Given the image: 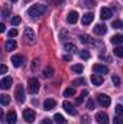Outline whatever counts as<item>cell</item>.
I'll return each mask as SVG.
<instances>
[{"label": "cell", "mask_w": 123, "mask_h": 124, "mask_svg": "<svg viewBox=\"0 0 123 124\" xmlns=\"http://www.w3.org/2000/svg\"><path fill=\"white\" fill-rule=\"evenodd\" d=\"M114 111H116V116H123V105L122 104H117Z\"/></svg>", "instance_id": "33"}, {"label": "cell", "mask_w": 123, "mask_h": 124, "mask_svg": "<svg viewBox=\"0 0 123 124\" xmlns=\"http://www.w3.org/2000/svg\"><path fill=\"white\" fill-rule=\"evenodd\" d=\"M64 59H65V61H71V56H70V55H65Z\"/></svg>", "instance_id": "45"}, {"label": "cell", "mask_w": 123, "mask_h": 124, "mask_svg": "<svg viewBox=\"0 0 123 124\" xmlns=\"http://www.w3.org/2000/svg\"><path fill=\"white\" fill-rule=\"evenodd\" d=\"M97 101H98V104H100L101 107H109L110 102H112L110 97L106 95V94H98V95H97Z\"/></svg>", "instance_id": "5"}, {"label": "cell", "mask_w": 123, "mask_h": 124, "mask_svg": "<svg viewBox=\"0 0 123 124\" xmlns=\"http://www.w3.org/2000/svg\"><path fill=\"white\" fill-rule=\"evenodd\" d=\"M87 94H88V91H87V90H84V91L81 93V95H80V97H78V98L75 100V102H77V104H81V102L84 101V97H86Z\"/></svg>", "instance_id": "30"}, {"label": "cell", "mask_w": 123, "mask_h": 124, "mask_svg": "<svg viewBox=\"0 0 123 124\" xmlns=\"http://www.w3.org/2000/svg\"><path fill=\"white\" fill-rule=\"evenodd\" d=\"M44 75H45V78H51L54 75V68L52 66H46L44 69Z\"/></svg>", "instance_id": "22"}, {"label": "cell", "mask_w": 123, "mask_h": 124, "mask_svg": "<svg viewBox=\"0 0 123 124\" xmlns=\"http://www.w3.org/2000/svg\"><path fill=\"white\" fill-rule=\"evenodd\" d=\"M112 81H113V84H114V85H120V82H122V81H120V78H119L117 75H113V77H112Z\"/></svg>", "instance_id": "36"}, {"label": "cell", "mask_w": 123, "mask_h": 124, "mask_svg": "<svg viewBox=\"0 0 123 124\" xmlns=\"http://www.w3.org/2000/svg\"><path fill=\"white\" fill-rule=\"evenodd\" d=\"M96 121L98 124H109V116L103 111H98L96 114Z\"/></svg>", "instance_id": "8"}, {"label": "cell", "mask_w": 123, "mask_h": 124, "mask_svg": "<svg viewBox=\"0 0 123 124\" xmlns=\"http://www.w3.org/2000/svg\"><path fill=\"white\" fill-rule=\"evenodd\" d=\"M54 120H55V123H58V124H65L67 123V120L64 118V116H61V114H55V116H54Z\"/></svg>", "instance_id": "24"}, {"label": "cell", "mask_w": 123, "mask_h": 124, "mask_svg": "<svg viewBox=\"0 0 123 124\" xmlns=\"http://www.w3.org/2000/svg\"><path fill=\"white\" fill-rule=\"evenodd\" d=\"M7 35H9V38H15V36L18 35V31H16V29H10Z\"/></svg>", "instance_id": "38"}, {"label": "cell", "mask_w": 123, "mask_h": 124, "mask_svg": "<svg viewBox=\"0 0 123 124\" xmlns=\"http://www.w3.org/2000/svg\"><path fill=\"white\" fill-rule=\"evenodd\" d=\"M110 40H112V43H113L114 46H119V45L123 43V35H114Z\"/></svg>", "instance_id": "19"}, {"label": "cell", "mask_w": 123, "mask_h": 124, "mask_svg": "<svg viewBox=\"0 0 123 124\" xmlns=\"http://www.w3.org/2000/svg\"><path fill=\"white\" fill-rule=\"evenodd\" d=\"M81 124H90V117H88L87 114H84V116L81 117Z\"/></svg>", "instance_id": "37"}, {"label": "cell", "mask_w": 123, "mask_h": 124, "mask_svg": "<svg viewBox=\"0 0 123 124\" xmlns=\"http://www.w3.org/2000/svg\"><path fill=\"white\" fill-rule=\"evenodd\" d=\"M93 19H94V15H93L91 12H87L86 15H83V17H81V23L84 25V26H87V25H90L93 22Z\"/></svg>", "instance_id": "13"}, {"label": "cell", "mask_w": 123, "mask_h": 124, "mask_svg": "<svg viewBox=\"0 0 123 124\" xmlns=\"http://www.w3.org/2000/svg\"><path fill=\"white\" fill-rule=\"evenodd\" d=\"M0 102H1V105H7V104L10 102V98H9V95H6V94L0 95Z\"/></svg>", "instance_id": "27"}, {"label": "cell", "mask_w": 123, "mask_h": 124, "mask_svg": "<svg viewBox=\"0 0 123 124\" xmlns=\"http://www.w3.org/2000/svg\"><path fill=\"white\" fill-rule=\"evenodd\" d=\"M4 31H6V26H4V23H0V32L3 33Z\"/></svg>", "instance_id": "43"}, {"label": "cell", "mask_w": 123, "mask_h": 124, "mask_svg": "<svg viewBox=\"0 0 123 124\" xmlns=\"http://www.w3.org/2000/svg\"><path fill=\"white\" fill-rule=\"evenodd\" d=\"M91 82H93V85L100 87V85L104 82V78H103L101 75H98V74H93L91 75Z\"/></svg>", "instance_id": "15"}, {"label": "cell", "mask_w": 123, "mask_h": 124, "mask_svg": "<svg viewBox=\"0 0 123 124\" xmlns=\"http://www.w3.org/2000/svg\"><path fill=\"white\" fill-rule=\"evenodd\" d=\"M112 16H113L112 9H109V7H101V10H100V17H101L103 20H107V19H110Z\"/></svg>", "instance_id": "10"}, {"label": "cell", "mask_w": 123, "mask_h": 124, "mask_svg": "<svg viewBox=\"0 0 123 124\" xmlns=\"http://www.w3.org/2000/svg\"><path fill=\"white\" fill-rule=\"evenodd\" d=\"M106 32H107V26H106V25H103V23H98V25H96V26H94V33H96V35H98V36L106 35Z\"/></svg>", "instance_id": "14"}, {"label": "cell", "mask_w": 123, "mask_h": 124, "mask_svg": "<svg viewBox=\"0 0 123 124\" xmlns=\"http://www.w3.org/2000/svg\"><path fill=\"white\" fill-rule=\"evenodd\" d=\"M55 105H57L55 100H52V98H48V100H45V102H44V110H46V111H51V110H54V108H55Z\"/></svg>", "instance_id": "17"}, {"label": "cell", "mask_w": 123, "mask_h": 124, "mask_svg": "<svg viewBox=\"0 0 123 124\" xmlns=\"http://www.w3.org/2000/svg\"><path fill=\"white\" fill-rule=\"evenodd\" d=\"M112 26H113L114 29H123V22L120 20V19H116V20H113Z\"/></svg>", "instance_id": "26"}, {"label": "cell", "mask_w": 123, "mask_h": 124, "mask_svg": "<svg viewBox=\"0 0 123 124\" xmlns=\"http://www.w3.org/2000/svg\"><path fill=\"white\" fill-rule=\"evenodd\" d=\"M20 22H22L20 16H13V17H12V25H13V26H18Z\"/></svg>", "instance_id": "32"}, {"label": "cell", "mask_w": 123, "mask_h": 124, "mask_svg": "<svg viewBox=\"0 0 123 124\" xmlns=\"http://www.w3.org/2000/svg\"><path fill=\"white\" fill-rule=\"evenodd\" d=\"M16 120H18V114H16V111L10 110V111L6 114V123L7 124H16Z\"/></svg>", "instance_id": "11"}, {"label": "cell", "mask_w": 123, "mask_h": 124, "mask_svg": "<svg viewBox=\"0 0 123 124\" xmlns=\"http://www.w3.org/2000/svg\"><path fill=\"white\" fill-rule=\"evenodd\" d=\"M80 40H81V43H84V45H88V43L91 42V39H90L88 35H81V36H80Z\"/></svg>", "instance_id": "29"}, {"label": "cell", "mask_w": 123, "mask_h": 124, "mask_svg": "<svg viewBox=\"0 0 123 124\" xmlns=\"http://www.w3.org/2000/svg\"><path fill=\"white\" fill-rule=\"evenodd\" d=\"M15 98H16L18 102H25L26 97H25L23 85H16V88H15Z\"/></svg>", "instance_id": "2"}, {"label": "cell", "mask_w": 123, "mask_h": 124, "mask_svg": "<svg viewBox=\"0 0 123 124\" xmlns=\"http://www.w3.org/2000/svg\"><path fill=\"white\" fill-rule=\"evenodd\" d=\"M75 94V90L72 88V87H68V88H65V91H64V97H72Z\"/></svg>", "instance_id": "28"}, {"label": "cell", "mask_w": 123, "mask_h": 124, "mask_svg": "<svg viewBox=\"0 0 123 124\" xmlns=\"http://www.w3.org/2000/svg\"><path fill=\"white\" fill-rule=\"evenodd\" d=\"M64 48H65V51H67V52H71V54L77 51V46H75L74 43H65V45H64Z\"/></svg>", "instance_id": "23"}, {"label": "cell", "mask_w": 123, "mask_h": 124, "mask_svg": "<svg viewBox=\"0 0 123 124\" xmlns=\"http://www.w3.org/2000/svg\"><path fill=\"white\" fill-rule=\"evenodd\" d=\"M29 1H31V0H23V3H29Z\"/></svg>", "instance_id": "46"}, {"label": "cell", "mask_w": 123, "mask_h": 124, "mask_svg": "<svg viewBox=\"0 0 123 124\" xmlns=\"http://www.w3.org/2000/svg\"><path fill=\"white\" fill-rule=\"evenodd\" d=\"M35 111L32 110V108H26V110H23V118L28 121V123H33L35 121Z\"/></svg>", "instance_id": "6"}, {"label": "cell", "mask_w": 123, "mask_h": 124, "mask_svg": "<svg viewBox=\"0 0 123 124\" xmlns=\"http://www.w3.org/2000/svg\"><path fill=\"white\" fill-rule=\"evenodd\" d=\"M62 107H64V110H65L68 114H71V116H77V110L74 108V105H72L70 101H64V102H62Z\"/></svg>", "instance_id": "9"}, {"label": "cell", "mask_w": 123, "mask_h": 124, "mask_svg": "<svg viewBox=\"0 0 123 124\" xmlns=\"http://www.w3.org/2000/svg\"><path fill=\"white\" fill-rule=\"evenodd\" d=\"M71 71L72 72H77V74H81L84 71V66L81 63H75V65H71Z\"/></svg>", "instance_id": "21"}, {"label": "cell", "mask_w": 123, "mask_h": 124, "mask_svg": "<svg viewBox=\"0 0 123 124\" xmlns=\"http://www.w3.org/2000/svg\"><path fill=\"white\" fill-rule=\"evenodd\" d=\"M67 22L71 23V25L77 23V22H78V13H77L75 10H71V12L67 15Z\"/></svg>", "instance_id": "12"}, {"label": "cell", "mask_w": 123, "mask_h": 124, "mask_svg": "<svg viewBox=\"0 0 123 124\" xmlns=\"http://www.w3.org/2000/svg\"><path fill=\"white\" fill-rule=\"evenodd\" d=\"M80 58L84 59V61L90 59V52H88V51H81V52H80Z\"/></svg>", "instance_id": "31"}, {"label": "cell", "mask_w": 123, "mask_h": 124, "mask_svg": "<svg viewBox=\"0 0 123 124\" xmlns=\"http://www.w3.org/2000/svg\"><path fill=\"white\" fill-rule=\"evenodd\" d=\"M39 79L38 78H31L29 82H28V91L31 94H36L39 91Z\"/></svg>", "instance_id": "3"}, {"label": "cell", "mask_w": 123, "mask_h": 124, "mask_svg": "<svg viewBox=\"0 0 123 124\" xmlns=\"http://www.w3.org/2000/svg\"><path fill=\"white\" fill-rule=\"evenodd\" d=\"M23 39L28 42V43H33V40H35V32L32 28H26L25 31H23Z\"/></svg>", "instance_id": "4"}, {"label": "cell", "mask_w": 123, "mask_h": 124, "mask_svg": "<svg viewBox=\"0 0 123 124\" xmlns=\"http://www.w3.org/2000/svg\"><path fill=\"white\" fill-rule=\"evenodd\" d=\"M12 82H13V79H12L10 77H4V78L0 81V87H1L3 90H9V88L12 87Z\"/></svg>", "instance_id": "16"}, {"label": "cell", "mask_w": 123, "mask_h": 124, "mask_svg": "<svg viewBox=\"0 0 123 124\" xmlns=\"http://www.w3.org/2000/svg\"><path fill=\"white\" fill-rule=\"evenodd\" d=\"M42 124H52V121H51L49 118H45V120L42 121Z\"/></svg>", "instance_id": "44"}, {"label": "cell", "mask_w": 123, "mask_h": 124, "mask_svg": "<svg viewBox=\"0 0 123 124\" xmlns=\"http://www.w3.org/2000/svg\"><path fill=\"white\" fill-rule=\"evenodd\" d=\"M6 71H7V66H6V65H1V66H0V72H1V74H6Z\"/></svg>", "instance_id": "40"}, {"label": "cell", "mask_w": 123, "mask_h": 124, "mask_svg": "<svg viewBox=\"0 0 123 124\" xmlns=\"http://www.w3.org/2000/svg\"><path fill=\"white\" fill-rule=\"evenodd\" d=\"M93 71H94V74H98V75H106L107 72H109V68L107 66H104V65H101V63H96V65H93Z\"/></svg>", "instance_id": "7"}, {"label": "cell", "mask_w": 123, "mask_h": 124, "mask_svg": "<svg viewBox=\"0 0 123 124\" xmlns=\"http://www.w3.org/2000/svg\"><path fill=\"white\" fill-rule=\"evenodd\" d=\"M10 1H18V0H10Z\"/></svg>", "instance_id": "47"}, {"label": "cell", "mask_w": 123, "mask_h": 124, "mask_svg": "<svg viewBox=\"0 0 123 124\" xmlns=\"http://www.w3.org/2000/svg\"><path fill=\"white\" fill-rule=\"evenodd\" d=\"M16 46H18V45H16V42H15L13 39H9V40L4 43L6 51H15V49H16Z\"/></svg>", "instance_id": "20"}, {"label": "cell", "mask_w": 123, "mask_h": 124, "mask_svg": "<svg viewBox=\"0 0 123 124\" xmlns=\"http://www.w3.org/2000/svg\"><path fill=\"white\" fill-rule=\"evenodd\" d=\"M87 108H88V110H93V108H94V101H93V100H88V101H87Z\"/></svg>", "instance_id": "39"}, {"label": "cell", "mask_w": 123, "mask_h": 124, "mask_svg": "<svg viewBox=\"0 0 123 124\" xmlns=\"http://www.w3.org/2000/svg\"><path fill=\"white\" fill-rule=\"evenodd\" d=\"M113 123H114V124H123L122 116H114V118H113Z\"/></svg>", "instance_id": "35"}, {"label": "cell", "mask_w": 123, "mask_h": 124, "mask_svg": "<svg viewBox=\"0 0 123 124\" xmlns=\"http://www.w3.org/2000/svg\"><path fill=\"white\" fill-rule=\"evenodd\" d=\"M84 84H86V79L84 78H78V79H75L72 82V85H84Z\"/></svg>", "instance_id": "34"}, {"label": "cell", "mask_w": 123, "mask_h": 124, "mask_svg": "<svg viewBox=\"0 0 123 124\" xmlns=\"http://www.w3.org/2000/svg\"><path fill=\"white\" fill-rule=\"evenodd\" d=\"M12 63L18 68V66H20L22 63H23V56L22 55H13L12 56Z\"/></svg>", "instance_id": "18"}, {"label": "cell", "mask_w": 123, "mask_h": 124, "mask_svg": "<svg viewBox=\"0 0 123 124\" xmlns=\"http://www.w3.org/2000/svg\"><path fill=\"white\" fill-rule=\"evenodd\" d=\"M113 54H114L117 58H123V46H116L114 51H113Z\"/></svg>", "instance_id": "25"}, {"label": "cell", "mask_w": 123, "mask_h": 124, "mask_svg": "<svg viewBox=\"0 0 123 124\" xmlns=\"http://www.w3.org/2000/svg\"><path fill=\"white\" fill-rule=\"evenodd\" d=\"M3 17H9V10L7 9H3Z\"/></svg>", "instance_id": "42"}, {"label": "cell", "mask_w": 123, "mask_h": 124, "mask_svg": "<svg viewBox=\"0 0 123 124\" xmlns=\"http://www.w3.org/2000/svg\"><path fill=\"white\" fill-rule=\"evenodd\" d=\"M46 12V6L45 4H33L28 9V15L31 17H38V16H42L44 13Z\"/></svg>", "instance_id": "1"}, {"label": "cell", "mask_w": 123, "mask_h": 124, "mask_svg": "<svg viewBox=\"0 0 123 124\" xmlns=\"http://www.w3.org/2000/svg\"><path fill=\"white\" fill-rule=\"evenodd\" d=\"M38 63H39V61H38V59H35L33 63H32V69H36V68H38Z\"/></svg>", "instance_id": "41"}]
</instances>
